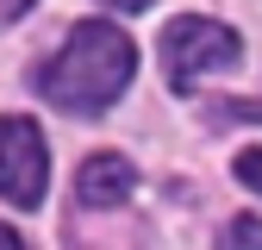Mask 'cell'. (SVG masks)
<instances>
[{"mask_svg": "<svg viewBox=\"0 0 262 250\" xmlns=\"http://www.w3.org/2000/svg\"><path fill=\"white\" fill-rule=\"evenodd\" d=\"M231 175L250 187V194H262V144H250V150H237V163H231Z\"/></svg>", "mask_w": 262, "mask_h": 250, "instance_id": "6", "label": "cell"}, {"mask_svg": "<svg viewBox=\"0 0 262 250\" xmlns=\"http://www.w3.org/2000/svg\"><path fill=\"white\" fill-rule=\"evenodd\" d=\"M44 181H50V150H44L38 119L7 113V119H0V200L38 206L44 200Z\"/></svg>", "mask_w": 262, "mask_h": 250, "instance_id": "3", "label": "cell"}, {"mask_svg": "<svg viewBox=\"0 0 262 250\" xmlns=\"http://www.w3.org/2000/svg\"><path fill=\"white\" fill-rule=\"evenodd\" d=\"M131 75H138V44H131V31H119L113 19H81V25H69L62 50L38 69V94L56 113L94 119V113H106L131 88Z\"/></svg>", "mask_w": 262, "mask_h": 250, "instance_id": "1", "label": "cell"}, {"mask_svg": "<svg viewBox=\"0 0 262 250\" xmlns=\"http://www.w3.org/2000/svg\"><path fill=\"white\" fill-rule=\"evenodd\" d=\"M225 250H262V219H231V225L219 232Z\"/></svg>", "mask_w": 262, "mask_h": 250, "instance_id": "5", "label": "cell"}, {"mask_svg": "<svg viewBox=\"0 0 262 250\" xmlns=\"http://www.w3.org/2000/svg\"><path fill=\"white\" fill-rule=\"evenodd\" d=\"M19 244H25V238H19L13 225H0V250H19Z\"/></svg>", "mask_w": 262, "mask_h": 250, "instance_id": "8", "label": "cell"}, {"mask_svg": "<svg viewBox=\"0 0 262 250\" xmlns=\"http://www.w3.org/2000/svg\"><path fill=\"white\" fill-rule=\"evenodd\" d=\"M106 7H119V13H144L150 0H106Z\"/></svg>", "mask_w": 262, "mask_h": 250, "instance_id": "9", "label": "cell"}, {"mask_svg": "<svg viewBox=\"0 0 262 250\" xmlns=\"http://www.w3.org/2000/svg\"><path fill=\"white\" fill-rule=\"evenodd\" d=\"M131 163L119 150H100V156H88L81 163V175H75V200L81 206H94V213H106V206H125L131 200Z\"/></svg>", "mask_w": 262, "mask_h": 250, "instance_id": "4", "label": "cell"}, {"mask_svg": "<svg viewBox=\"0 0 262 250\" xmlns=\"http://www.w3.org/2000/svg\"><path fill=\"white\" fill-rule=\"evenodd\" d=\"M237 56H244V38L206 13H181V19L162 25V75H169L175 94L193 88L206 69H231Z\"/></svg>", "mask_w": 262, "mask_h": 250, "instance_id": "2", "label": "cell"}, {"mask_svg": "<svg viewBox=\"0 0 262 250\" xmlns=\"http://www.w3.org/2000/svg\"><path fill=\"white\" fill-rule=\"evenodd\" d=\"M25 7H31V0H0V19H19Z\"/></svg>", "mask_w": 262, "mask_h": 250, "instance_id": "7", "label": "cell"}]
</instances>
